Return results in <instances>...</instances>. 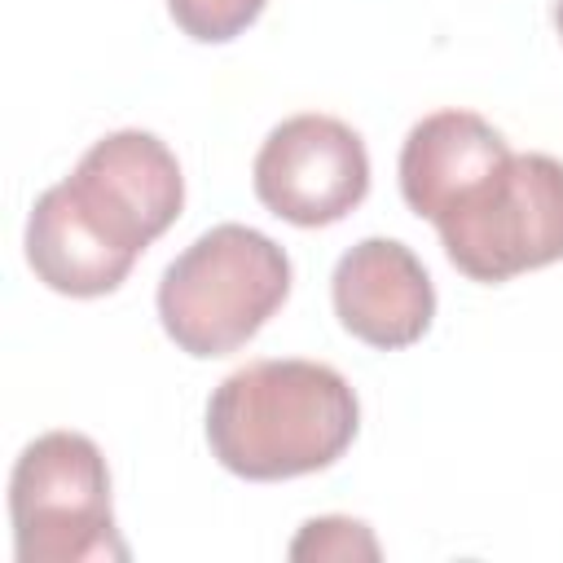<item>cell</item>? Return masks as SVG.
I'll list each match as a JSON object with an SVG mask.
<instances>
[{"mask_svg":"<svg viewBox=\"0 0 563 563\" xmlns=\"http://www.w3.org/2000/svg\"><path fill=\"white\" fill-rule=\"evenodd\" d=\"M18 563H123L110 466L84 431L35 435L9 475Z\"/></svg>","mask_w":563,"mask_h":563,"instance_id":"cell-3","label":"cell"},{"mask_svg":"<svg viewBox=\"0 0 563 563\" xmlns=\"http://www.w3.org/2000/svg\"><path fill=\"white\" fill-rule=\"evenodd\" d=\"M66 189L97 220V229L136 260L176 224L185 207V176L176 154L167 141L141 128H119L92 141L66 176Z\"/></svg>","mask_w":563,"mask_h":563,"instance_id":"cell-6","label":"cell"},{"mask_svg":"<svg viewBox=\"0 0 563 563\" xmlns=\"http://www.w3.org/2000/svg\"><path fill=\"white\" fill-rule=\"evenodd\" d=\"M457 273L497 286L563 260V163L510 154L462 202L431 220Z\"/></svg>","mask_w":563,"mask_h":563,"instance_id":"cell-4","label":"cell"},{"mask_svg":"<svg viewBox=\"0 0 563 563\" xmlns=\"http://www.w3.org/2000/svg\"><path fill=\"white\" fill-rule=\"evenodd\" d=\"M26 264L35 282L70 299H97L128 282L136 255L110 242L97 220L70 198L66 180L48 185L26 216Z\"/></svg>","mask_w":563,"mask_h":563,"instance_id":"cell-9","label":"cell"},{"mask_svg":"<svg viewBox=\"0 0 563 563\" xmlns=\"http://www.w3.org/2000/svg\"><path fill=\"white\" fill-rule=\"evenodd\" d=\"M515 150L475 110H435L418 119L400 145V198L413 216L440 220Z\"/></svg>","mask_w":563,"mask_h":563,"instance_id":"cell-8","label":"cell"},{"mask_svg":"<svg viewBox=\"0 0 563 563\" xmlns=\"http://www.w3.org/2000/svg\"><path fill=\"white\" fill-rule=\"evenodd\" d=\"M290 277V255L268 233L251 224H216L163 268L154 295L158 321L185 356H229L286 303Z\"/></svg>","mask_w":563,"mask_h":563,"instance_id":"cell-2","label":"cell"},{"mask_svg":"<svg viewBox=\"0 0 563 563\" xmlns=\"http://www.w3.org/2000/svg\"><path fill=\"white\" fill-rule=\"evenodd\" d=\"M264 4L268 0H167V13L189 40L229 44L264 13Z\"/></svg>","mask_w":563,"mask_h":563,"instance_id":"cell-10","label":"cell"},{"mask_svg":"<svg viewBox=\"0 0 563 563\" xmlns=\"http://www.w3.org/2000/svg\"><path fill=\"white\" fill-rule=\"evenodd\" d=\"M554 31H559V40H563V0H554Z\"/></svg>","mask_w":563,"mask_h":563,"instance_id":"cell-12","label":"cell"},{"mask_svg":"<svg viewBox=\"0 0 563 563\" xmlns=\"http://www.w3.org/2000/svg\"><path fill=\"white\" fill-rule=\"evenodd\" d=\"M330 299L339 325L378 352L418 343L435 317V286L422 260L396 238H361L347 246L334 264Z\"/></svg>","mask_w":563,"mask_h":563,"instance_id":"cell-7","label":"cell"},{"mask_svg":"<svg viewBox=\"0 0 563 563\" xmlns=\"http://www.w3.org/2000/svg\"><path fill=\"white\" fill-rule=\"evenodd\" d=\"M290 559H378V541L361 519L321 515L299 528V537L290 541Z\"/></svg>","mask_w":563,"mask_h":563,"instance_id":"cell-11","label":"cell"},{"mask_svg":"<svg viewBox=\"0 0 563 563\" xmlns=\"http://www.w3.org/2000/svg\"><path fill=\"white\" fill-rule=\"evenodd\" d=\"M361 431L352 383L321 361L268 356L220 378L207 400L211 457L251 484L299 479L334 466Z\"/></svg>","mask_w":563,"mask_h":563,"instance_id":"cell-1","label":"cell"},{"mask_svg":"<svg viewBox=\"0 0 563 563\" xmlns=\"http://www.w3.org/2000/svg\"><path fill=\"white\" fill-rule=\"evenodd\" d=\"M264 211L295 229H325L356 211L369 194V154L356 128L334 114L282 119L251 167Z\"/></svg>","mask_w":563,"mask_h":563,"instance_id":"cell-5","label":"cell"}]
</instances>
